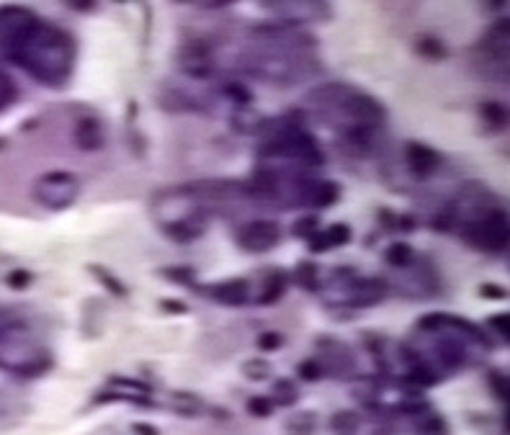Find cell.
Listing matches in <instances>:
<instances>
[{"label":"cell","mask_w":510,"mask_h":435,"mask_svg":"<svg viewBox=\"0 0 510 435\" xmlns=\"http://www.w3.org/2000/svg\"><path fill=\"white\" fill-rule=\"evenodd\" d=\"M384 260L394 268H410L415 263V250L407 242H392L384 250Z\"/></svg>","instance_id":"17"},{"label":"cell","mask_w":510,"mask_h":435,"mask_svg":"<svg viewBox=\"0 0 510 435\" xmlns=\"http://www.w3.org/2000/svg\"><path fill=\"white\" fill-rule=\"evenodd\" d=\"M281 240V224L274 219H255L237 232V242L247 253H268Z\"/></svg>","instance_id":"5"},{"label":"cell","mask_w":510,"mask_h":435,"mask_svg":"<svg viewBox=\"0 0 510 435\" xmlns=\"http://www.w3.org/2000/svg\"><path fill=\"white\" fill-rule=\"evenodd\" d=\"M193 289L214 299L217 304H225V307H245L250 301V283L245 278H229V281H219L206 289H201V286H193Z\"/></svg>","instance_id":"8"},{"label":"cell","mask_w":510,"mask_h":435,"mask_svg":"<svg viewBox=\"0 0 510 435\" xmlns=\"http://www.w3.org/2000/svg\"><path fill=\"white\" fill-rule=\"evenodd\" d=\"M480 46H482L484 57H490L495 62L502 60V64L508 62V19L498 21L482 37V44Z\"/></svg>","instance_id":"13"},{"label":"cell","mask_w":510,"mask_h":435,"mask_svg":"<svg viewBox=\"0 0 510 435\" xmlns=\"http://www.w3.org/2000/svg\"><path fill=\"white\" fill-rule=\"evenodd\" d=\"M456 229L461 232L464 242L482 253H502L508 247V214L500 206H484L480 214L459 222Z\"/></svg>","instance_id":"3"},{"label":"cell","mask_w":510,"mask_h":435,"mask_svg":"<svg viewBox=\"0 0 510 435\" xmlns=\"http://www.w3.org/2000/svg\"><path fill=\"white\" fill-rule=\"evenodd\" d=\"M294 281L299 283L301 289L307 291H317V265L315 263H307V260H301L297 265V271H294Z\"/></svg>","instance_id":"20"},{"label":"cell","mask_w":510,"mask_h":435,"mask_svg":"<svg viewBox=\"0 0 510 435\" xmlns=\"http://www.w3.org/2000/svg\"><path fill=\"white\" fill-rule=\"evenodd\" d=\"M340 199V186L335 181H310V188H307V204L304 206H315V208H328L333 206L335 201Z\"/></svg>","instance_id":"14"},{"label":"cell","mask_w":510,"mask_h":435,"mask_svg":"<svg viewBox=\"0 0 510 435\" xmlns=\"http://www.w3.org/2000/svg\"><path fill=\"white\" fill-rule=\"evenodd\" d=\"M415 52H418L420 57H425V60H443V57H446V46H443V42L438 37L423 34V37H418V42H415Z\"/></svg>","instance_id":"19"},{"label":"cell","mask_w":510,"mask_h":435,"mask_svg":"<svg viewBox=\"0 0 510 435\" xmlns=\"http://www.w3.org/2000/svg\"><path fill=\"white\" fill-rule=\"evenodd\" d=\"M297 371H299V376L304 381H317L319 376H322V366H319L317 361H301L299 363V369H297Z\"/></svg>","instance_id":"31"},{"label":"cell","mask_w":510,"mask_h":435,"mask_svg":"<svg viewBox=\"0 0 510 435\" xmlns=\"http://www.w3.org/2000/svg\"><path fill=\"white\" fill-rule=\"evenodd\" d=\"M163 312H170V314H188V307L178 299H165L163 301Z\"/></svg>","instance_id":"35"},{"label":"cell","mask_w":510,"mask_h":435,"mask_svg":"<svg viewBox=\"0 0 510 435\" xmlns=\"http://www.w3.org/2000/svg\"><path fill=\"white\" fill-rule=\"evenodd\" d=\"M80 193V183L75 178L73 172L67 170H55L42 175L37 183V199L44 204L46 208H55V211H62V208L73 206V201L78 199Z\"/></svg>","instance_id":"4"},{"label":"cell","mask_w":510,"mask_h":435,"mask_svg":"<svg viewBox=\"0 0 510 435\" xmlns=\"http://www.w3.org/2000/svg\"><path fill=\"white\" fill-rule=\"evenodd\" d=\"M487 322H490L492 330H498V332L502 335V340L508 343V337H510V332H508V312H502V314H492Z\"/></svg>","instance_id":"33"},{"label":"cell","mask_w":510,"mask_h":435,"mask_svg":"<svg viewBox=\"0 0 510 435\" xmlns=\"http://www.w3.org/2000/svg\"><path fill=\"white\" fill-rule=\"evenodd\" d=\"M132 430H134L137 435H160L152 425H142V423H137V425L132 427Z\"/></svg>","instance_id":"37"},{"label":"cell","mask_w":510,"mask_h":435,"mask_svg":"<svg viewBox=\"0 0 510 435\" xmlns=\"http://www.w3.org/2000/svg\"><path fill=\"white\" fill-rule=\"evenodd\" d=\"M91 273H93V276H96V278H100V283H103V286H106V289H109L111 294H114V296H118V299H121V296H127V294H129L127 286H124V283L118 281V278H116V276H114V273L106 271V268H100V265H91Z\"/></svg>","instance_id":"22"},{"label":"cell","mask_w":510,"mask_h":435,"mask_svg":"<svg viewBox=\"0 0 510 435\" xmlns=\"http://www.w3.org/2000/svg\"><path fill=\"white\" fill-rule=\"evenodd\" d=\"M163 276L173 278V281L181 283V286H196V283H193V271H191V268H165Z\"/></svg>","instance_id":"29"},{"label":"cell","mask_w":510,"mask_h":435,"mask_svg":"<svg viewBox=\"0 0 510 435\" xmlns=\"http://www.w3.org/2000/svg\"><path fill=\"white\" fill-rule=\"evenodd\" d=\"M75 145L82 152H96L106 145V134H103V124L98 116H80L75 124Z\"/></svg>","instance_id":"12"},{"label":"cell","mask_w":510,"mask_h":435,"mask_svg":"<svg viewBox=\"0 0 510 435\" xmlns=\"http://www.w3.org/2000/svg\"><path fill=\"white\" fill-rule=\"evenodd\" d=\"M243 373L253 381H263L271 376V366L265 361H247L245 366H243Z\"/></svg>","instance_id":"26"},{"label":"cell","mask_w":510,"mask_h":435,"mask_svg":"<svg viewBox=\"0 0 510 435\" xmlns=\"http://www.w3.org/2000/svg\"><path fill=\"white\" fill-rule=\"evenodd\" d=\"M389 294L384 278H351L346 283V296L351 307H373Z\"/></svg>","instance_id":"7"},{"label":"cell","mask_w":510,"mask_h":435,"mask_svg":"<svg viewBox=\"0 0 510 435\" xmlns=\"http://www.w3.org/2000/svg\"><path fill=\"white\" fill-rule=\"evenodd\" d=\"M271 402H274V405H279V407H289V405H294V402H297V389H294L292 381H289V379H279V381H276Z\"/></svg>","instance_id":"23"},{"label":"cell","mask_w":510,"mask_h":435,"mask_svg":"<svg viewBox=\"0 0 510 435\" xmlns=\"http://www.w3.org/2000/svg\"><path fill=\"white\" fill-rule=\"evenodd\" d=\"M490 381L492 387H495V394L498 397H502V405H508V376H505V371H495L490 373Z\"/></svg>","instance_id":"30"},{"label":"cell","mask_w":510,"mask_h":435,"mask_svg":"<svg viewBox=\"0 0 510 435\" xmlns=\"http://www.w3.org/2000/svg\"><path fill=\"white\" fill-rule=\"evenodd\" d=\"M178 64L191 78H206L214 70V49L206 39L191 37L186 39L178 49Z\"/></svg>","instance_id":"6"},{"label":"cell","mask_w":510,"mask_h":435,"mask_svg":"<svg viewBox=\"0 0 510 435\" xmlns=\"http://www.w3.org/2000/svg\"><path fill=\"white\" fill-rule=\"evenodd\" d=\"M165 235L175 240V242H181V245H188L193 240H199L204 232H206V214H201V211H191L188 217H181V219H173L170 224H165Z\"/></svg>","instance_id":"10"},{"label":"cell","mask_w":510,"mask_h":435,"mask_svg":"<svg viewBox=\"0 0 510 435\" xmlns=\"http://www.w3.org/2000/svg\"><path fill=\"white\" fill-rule=\"evenodd\" d=\"M315 423H317V417L312 412H299L294 420L286 423V430H289V435H312L315 433Z\"/></svg>","instance_id":"24"},{"label":"cell","mask_w":510,"mask_h":435,"mask_svg":"<svg viewBox=\"0 0 510 435\" xmlns=\"http://www.w3.org/2000/svg\"><path fill=\"white\" fill-rule=\"evenodd\" d=\"M361 427V417L355 415L353 409H340L330 417V430L333 435H355Z\"/></svg>","instance_id":"16"},{"label":"cell","mask_w":510,"mask_h":435,"mask_svg":"<svg viewBox=\"0 0 510 435\" xmlns=\"http://www.w3.org/2000/svg\"><path fill=\"white\" fill-rule=\"evenodd\" d=\"M286 289H289V276L276 268V271L268 273V278H265V283H263V294L258 296V304H261V307L276 304V301L286 294Z\"/></svg>","instance_id":"15"},{"label":"cell","mask_w":510,"mask_h":435,"mask_svg":"<svg viewBox=\"0 0 510 435\" xmlns=\"http://www.w3.org/2000/svg\"><path fill=\"white\" fill-rule=\"evenodd\" d=\"M225 93H227L232 100L243 103V106H247V103H250V98H253V96H250V91H247L245 85H240V82H229L227 88H225Z\"/></svg>","instance_id":"32"},{"label":"cell","mask_w":510,"mask_h":435,"mask_svg":"<svg viewBox=\"0 0 510 435\" xmlns=\"http://www.w3.org/2000/svg\"><path fill=\"white\" fill-rule=\"evenodd\" d=\"M315 232H317V217H301L292 227L294 237H307V240H310Z\"/></svg>","instance_id":"28"},{"label":"cell","mask_w":510,"mask_h":435,"mask_svg":"<svg viewBox=\"0 0 510 435\" xmlns=\"http://www.w3.org/2000/svg\"><path fill=\"white\" fill-rule=\"evenodd\" d=\"M415 435H451L448 433V423L441 415H428L423 417L415 427Z\"/></svg>","instance_id":"21"},{"label":"cell","mask_w":510,"mask_h":435,"mask_svg":"<svg viewBox=\"0 0 510 435\" xmlns=\"http://www.w3.org/2000/svg\"><path fill=\"white\" fill-rule=\"evenodd\" d=\"M480 116H482V121L490 124L492 132H500L508 124V111L498 100H484L482 106H480Z\"/></svg>","instance_id":"18"},{"label":"cell","mask_w":510,"mask_h":435,"mask_svg":"<svg viewBox=\"0 0 510 435\" xmlns=\"http://www.w3.org/2000/svg\"><path fill=\"white\" fill-rule=\"evenodd\" d=\"M351 237H353V229L348 227L346 222H335V224H330L328 229H317V232L310 237V250L317 255L328 253V250L348 245Z\"/></svg>","instance_id":"11"},{"label":"cell","mask_w":510,"mask_h":435,"mask_svg":"<svg viewBox=\"0 0 510 435\" xmlns=\"http://www.w3.org/2000/svg\"><path fill=\"white\" fill-rule=\"evenodd\" d=\"M276 405L271 402V397H250L247 399V412L253 417H261V420H265V417L274 415Z\"/></svg>","instance_id":"25"},{"label":"cell","mask_w":510,"mask_h":435,"mask_svg":"<svg viewBox=\"0 0 510 435\" xmlns=\"http://www.w3.org/2000/svg\"><path fill=\"white\" fill-rule=\"evenodd\" d=\"M255 345H258L263 353H271V350H279V348H281L283 337L279 335V332H274V330H268V332H261V335H258Z\"/></svg>","instance_id":"27"},{"label":"cell","mask_w":510,"mask_h":435,"mask_svg":"<svg viewBox=\"0 0 510 435\" xmlns=\"http://www.w3.org/2000/svg\"><path fill=\"white\" fill-rule=\"evenodd\" d=\"M10 281V286H13V289H24V286H28V281H31V273H26V271H16L13 273V276H10L8 278Z\"/></svg>","instance_id":"36"},{"label":"cell","mask_w":510,"mask_h":435,"mask_svg":"<svg viewBox=\"0 0 510 435\" xmlns=\"http://www.w3.org/2000/svg\"><path fill=\"white\" fill-rule=\"evenodd\" d=\"M0 369L21 376H42L52 369V355L28 332L24 319L0 314Z\"/></svg>","instance_id":"2"},{"label":"cell","mask_w":510,"mask_h":435,"mask_svg":"<svg viewBox=\"0 0 510 435\" xmlns=\"http://www.w3.org/2000/svg\"><path fill=\"white\" fill-rule=\"evenodd\" d=\"M480 296H490V299H505V296H508V291L500 289V286H492V283H484V286H480Z\"/></svg>","instance_id":"34"},{"label":"cell","mask_w":510,"mask_h":435,"mask_svg":"<svg viewBox=\"0 0 510 435\" xmlns=\"http://www.w3.org/2000/svg\"><path fill=\"white\" fill-rule=\"evenodd\" d=\"M0 55L21 64L34 80L49 88H62L73 75V34L49 26L37 13L24 8L0 10Z\"/></svg>","instance_id":"1"},{"label":"cell","mask_w":510,"mask_h":435,"mask_svg":"<svg viewBox=\"0 0 510 435\" xmlns=\"http://www.w3.org/2000/svg\"><path fill=\"white\" fill-rule=\"evenodd\" d=\"M405 157L410 165V172L420 181H428L436 175V170L441 168V154L433 147L423 145V142H407L405 147Z\"/></svg>","instance_id":"9"}]
</instances>
